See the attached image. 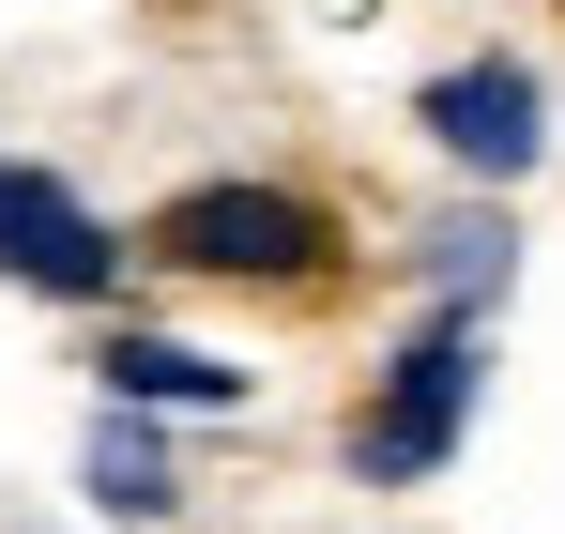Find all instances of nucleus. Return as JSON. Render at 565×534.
Masks as SVG:
<instances>
[{"mask_svg":"<svg viewBox=\"0 0 565 534\" xmlns=\"http://www.w3.org/2000/svg\"><path fill=\"white\" fill-rule=\"evenodd\" d=\"M93 504H107V520H169V504H184L169 428H153V413H122V397H107V428H93Z\"/></svg>","mask_w":565,"mask_h":534,"instance_id":"423d86ee","label":"nucleus"},{"mask_svg":"<svg viewBox=\"0 0 565 534\" xmlns=\"http://www.w3.org/2000/svg\"><path fill=\"white\" fill-rule=\"evenodd\" d=\"M138 260H169V275H260V290H290V275L337 260V214H321L306 183H184V199L138 229Z\"/></svg>","mask_w":565,"mask_h":534,"instance_id":"f03ea898","label":"nucleus"},{"mask_svg":"<svg viewBox=\"0 0 565 534\" xmlns=\"http://www.w3.org/2000/svg\"><path fill=\"white\" fill-rule=\"evenodd\" d=\"M413 122H428V153L444 169H473V183H520L535 153H551V92H535V62H444V77L413 92Z\"/></svg>","mask_w":565,"mask_h":534,"instance_id":"7ed1b4c3","label":"nucleus"},{"mask_svg":"<svg viewBox=\"0 0 565 534\" xmlns=\"http://www.w3.org/2000/svg\"><path fill=\"white\" fill-rule=\"evenodd\" d=\"M93 382L122 397V413H245V366H230V352H199V337H138V321L93 352Z\"/></svg>","mask_w":565,"mask_h":534,"instance_id":"39448f33","label":"nucleus"},{"mask_svg":"<svg viewBox=\"0 0 565 534\" xmlns=\"http://www.w3.org/2000/svg\"><path fill=\"white\" fill-rule=\"evenodd\" d=\"M504 275H520V229H504L489 199L428 229V306H459V321H473V306H504Z\"/></svg>","mask_w":565,"mask_h":534,"instance_id":"0eeeda50","label":"nucleus"},{"mask_svg":"<svg viewBox=\"0 0 565 534\" xmlns=\"http://www.w3.org/2000/svg\"><path fill=\"white\" fill-rule=\"evenodd\" d=\"M0 275L46 290V306H107V290H122V229H107L62 169H0Z\"/></svg>","mask_w":565,"mask_h":534,"instance_id":"20e7f679","label":"nucleus"},{"mask_svg":"<svg viewBox=\"0 0 565 534\" xmlns=\"http://www.w3.org/2000/svg\"><path fill=\"white\" fill-rule=\"evenodd\" d=\"M473 397H489V337H473L459 306H428V321L397 337V366L367 382V413H352V473H367V489H428V473L459 458Z\"/></svg>","mask_w":565,"mask_h":534,"instance_id":"f257e3e1","label":"nucleus"}]
</instances>
